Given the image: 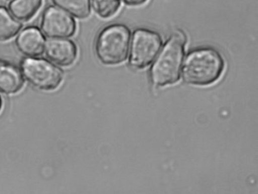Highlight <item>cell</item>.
<instances>
[{"label":"cell","instance_id":"6da1fadb","mask_svg":"<svg viewBox=\"0 0 258 194\" xmlns=\"http://www.w3.org/2000/svg\"><path fill=\"white\" fill-rule=\"evenodd\" d=\"M224 61L217 50L199 48L188 53L184 63V80L195 86H208L217 81L224 70Z\"/></svg>","mask_w":258,"mask_h":194},{"label":"cell","instance_id":"7a4b0ae2","mask_svg":"<svg viewBox=\"0 0 258 194\" xmlns=\"http://www.w3.org/2000/svg\"><path fill=\"white\" fill-rule=\"evenodd\" d=\"M131 31L126 25L114 24L101 30L96 40V56L102 63L118 65L126 60L129 52Z\"/></svg>","mask_w":258,"mask_h":194},{"label":"cell","instance_id":"3957f363","mask_svg":"<svg viewBox=\"0 0 258 194\" xmlns=\"http://www.w3.org/2000/svg\"><path fill=\"white\" fill-rule=\"evenodd\" d=\"M184 45L173 35L170 36L151 70V79L155 86L173 84L179 80Z\"/></svg>","mask_w":258,"mask_h":194},{"label":"cell","instance_id":"277c9868","mask_svg":"<svg viewBox=\"0 0 258 194\" xmlns=\"http://www.w3.org/2000/svg\"><path fill=\"white\" fill-rule=\"evenodd\" d=\"M21 68L24 77L34 87L40 90H54L62 82L61 70L46 59L25 58L21 62Z\"/></svg>","mask_w":258,"mask_h":194},{"label":"cell","instance_id":"5b68a950","mask_svg":"<svg viewBox=\"0 0 258 194\" xmlns=\"http://www.w3.org/2000/svg\"><path fill=\"white\" fill-rule=\"evenodd\" d=\"M162 45L159 33L148 29L136 30L133 36L131 65L136 68H146L155 59Z\"/></svg>","mask_w":258,"mask_h":194},{"label":"cell","instance_id":"8992f818","mask_svg":"<svg viewBox=\"0 0 258 194\" xmlns=\"http://www.w3.org/2000/svg\"><path fill=\"white\" fill-rule=\"evenodd\" d=\"M43 33L50 38H69L76 32L75 19L58 6H50L45 9L41 19Z\"/></svg>","mask_w":258,"mask_h":194},{"label":"cell","instance_id":"52a82bcc","mask_svg":"<svg viewBox=\"0 0 258 194\" xmlns=\"http://www.w3.org/2000/svg\"><path fill=\"white\" fill-rule=\"evenodd\" d=\"M46 56L60 66H70L78 58V47L66 38H51L45 45Z\"/></svg>","mask_w":258,"mask_h":194},{"label":"cell","instance_id":"ba28073f","mask_svg":"<svg viewBox=\"0 0 258 194\" xmlns=\"http://www.w3.org/2000/svg\"><path fill=\"white\" fill-rule=\"evenodd\" d=\"M18 50L25 56L36 57L45 51L46 40L42 32L37 27H26L19 33L16 38Z\"/></svg>","mask_w":258,"mask_h":194},{"label":"cell","instance_id":"9c48e42d","mask_svg":"<svg viewBox=\"0 0 258 194\" xmlns=\"http://www.w3.org/2000/svg\"><path fill=\"white\" fill-rule=\"evenodd\" d=\"M24 76L21 70L11 62L0 59V92L17 93L24 86Z\"/></svg>","mask_w":258,"mask_h":194},{"label":"cell","instance_id":"30bf717a","mask_svg":"<svg viewBox=\"0 0 258 194\" xmlns=\"http://www.w3.org/2000/svg\"><path fill=\"white\" fill-rule=\"evenodd\" d=\"M43 0H12L9 5L10 12L20 21H28L37 13Z\"/></svg>","mask_w":258,"mask_h":194},{"label":"cell","instance_id":"8fae6325","mask_svg":"<svg viewBox=\"0 0 258 194\" xmlns=\"http://www.w3.org/2000/svg\"><path fill=\"white\" fill-rule=\"evenodd\" d=\"M20 21L15 18L5 6H0V41L13 39L22 29Z\"/></svg>","mask_w":258,"mask_h":194},{"label":"cell","instance_id":"7c38bea8","mask_svg":"<svg viewBox=\"0 0 258 194\" xmlns=\"http://www.w3.org/2000/svg\"><path fill=\"white\" fill-rule=\"evenodd\" d=\"M60 9L81 19L88 18L91 13V0H52Z\"/></svg>","mask_w":258,"mask_h":194},{"label":"cell","instance_id":"4fadbf2b","mask_svg":"<svg viewBox=\"0 0 258 194\" xmlns=\"http://www.w3.org/2000/svg\"><path fill=\"white\" fill-rule=\"evenodd\" d=\"M120 0H91L93 10L101 18L114 16L120 9Z\"/></svg>","mask_w":258,"mask_h":194},{"label":"cell","instance_id":"5bb4252c","mask_svg":"<svg viewBox=\"0 0 258 194\" xmlns=\"http://www.w3.org/2000/svg\"><path fill=\"white\" fill-rule=\"evenodd\" d=\"M125 4L130 6H140L145 4L148 0H122Z\"/></svg>","mask_w":258,"mask_h":194},{"label":"cell","instance_id":"9a60e30c","mask_svg":"<svg viewBox=\"0 0 258 194\" xmlns=\"http://www.w3.org/2000/svg\"><path fill=\"white\" fill-rule=\"evenodd\" d=\"M3 107V100L1 96H0V112H1V109H2Z\"/></svg>","mask_w":258,"mask_h":194}]
</instances>
